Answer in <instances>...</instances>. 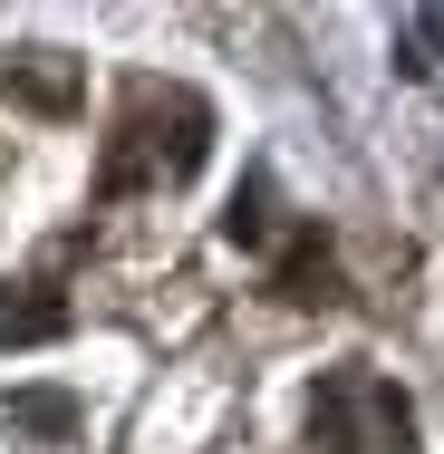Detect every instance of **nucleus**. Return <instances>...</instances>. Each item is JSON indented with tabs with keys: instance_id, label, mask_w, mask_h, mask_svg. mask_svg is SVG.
Instances as JSON below:
<instances>
[{
	"instance_id": "obj_3",
	"label": "nucleus",
	"mask_w": 444,
	"mask_h": 454,
	"mask_svg": "<svg viewBox=\"0 0 444 454\" xmlns=\"http://www.w3.org/2000/svg\"><path fill=\"white\" fill-rule=\"evenodd\" d=\"M58 339H68V290L0 280V348H58Z\"/></svg>"
},
{
	"instance_id": "obj_7",
	"label": "nucleus",
	"mask_w": 444,
	"mask_h": 454,
	"mask_svg": "<svg viewBox=\"0 0 444 454\" xmlns=\"http://www.w3.org/2000/svg\"><path fill=\"white\" fill-rule=\"evenodd\" d=\"M0 88L19 97L29 116H78V97H88L68 59H10V78H0Z\"/></svg>"
},
{
	"instance_id": "obj_4",
	"label": "nucleus",
	"mask_w": 444,
	"mask_h": 454,
	"mask_svg": "<svg viewBox=\"0 0 444 454\" xmlns=\"http://www.w3.org/2000/svg\"><path fill=\"white\" fill-rule=\"evenodd\" d=\"M145 145H155V175H165V184L203 175V155H213V106H203L193 88H175V136H155V126H145Z\"/></svg>"
},
{
	"instance_id": "obj_8",
	"label": "nucleus",
	"mask_w": 444,
	"mask_h": 454,
	"mask_svg": "<svg viewBox=\"0 0 444 454\" xmlns=\"http://www.w3.org/2000/svg\"><path fill=\"white\" fill-rule=\"evenodd\" d=\"M222 242H242V252H261V242H270V184H261V175L232 193V213H222Z\"/></svg>"
},
{
	"instance_id": "obj_5",
	"label": "nucleus",
	"mask_w": 444,
	"mask_h": 454,
	"mask_svg": "<svg viewBox=\"0 0 444 454\" xmlns=\"http://www.w3.org/2000/svg\"><path fill=\"white\" fill-rule=\"evenodd\" d=\"M0 426H10V435L58 445V435H78V426H88V406H78L68 387H10V396H0Z\"/></svg>"
},
{
	"instance_id": "obj_1",
	"label": "nucleus",
	"mask_w": 444,
	"mask_h": 454,
	"mask_svg": "<svg viewBox=\"0 0 444 454\" xmlns=\"http://www.w3.org/2000/svg\"><path fill=\"white\" fill-rule=\"evenodd\" d=\"M377 396H386V377H367V367H329L319 396H309V445H319V454H357L367 435H377Z\"/></svg>"
},
{
	"instance_id": "obj_2",
	"label": "nucleus",
	"mask_w": 444,
	"mask_h": 454,
	"mask_svg": "<svg viewBox=\"0 0 444 454\" xmlns=\"http://www.w3.org/2000/svg\"><path fill=\"white\" fill-rule=\"evenodd\" d=\"M270 290H280L290 309H339V300H348V280H339V242H329L319 223H300V232L280 242V262H270Z\"/></svg>"
},
{
	"instance_id": "obj_6",
	"label": "nucleus",
	"mask_w": 444,
	"mask_h": 454,
	"mask_svg": "<svg viewBox=\"0 0 444 454\" xmlns=\"http://www.w3.org/2000/svg\"><path fill=\"white\" fill-rule=\"evenodd\" d=\"M155 175V145H145V116H126L116 136H106V155H97V203H126V193H145Z\"/></svg>"
}]
</instances>
